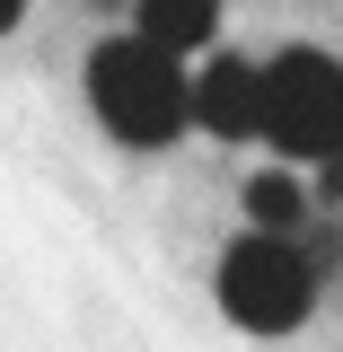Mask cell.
Instances as JSON below:
<instances>
[{
	"label": "cell",
	"instance_id": "cell-6",
	"mask_svg": "<svg viewBox=\"0 0 343 352\" xmlns=\"http://www.w3.org/2000/svg\"><path fill=\"white\" fill-rule=\"evenodd\" d=\"M247 220H256V229H291V238L317 220V203H308V185H300L291 159H282V168H264V176H247Z\"/></svg>",
	"mask_w": 343,
	"mask_h": 352
},
{
	"label": "cell",
	"instance_id": "cell-2",
	"mask_svg": "<svg viewBox=\"0 0 343 352\" xmlns=\"http://www.w3.org/2000/svg\"><path fill=\"white\" fill-rule=\"evenodd\" d=\"M220 291V317L229 326H247V335H291L308 326V308H317V247L291 238V229H247L212 273Z\"/></svg>",
	"mask_w": 343,
	"mask_h": 352
},
{
	"label": "cell",
	"instance_id": "cell-7",
	"mask_svg": "<svg viewBox=\"0 0 343 352\" xmlns=\"http://www.w3.org/2000/svg\"><path fill=\"white\" fill-rule=\"evenodd\" d=\"M18 18H27V0H0V36H18Z\"/></svg>",
	"mask_w": 343,
	"mask_h": 352
},
{
	"label": "cell",
	"instance_id": "cell-4",
	"mask_svg": "<svg viewBox=\"0 0 343 352\" xmlns=\"http://www.w3.org/2000/svg\"><path fill=\"white\" fill-rule=\"evenodd\" d=\"M194 124L212 132V141H256V124H264V62H247V53H203V71H194Z\"/></svg>",
	"mask_w": 343,
	"mask_h": 352
},
{
	"label": "cell",
	"instance_id": "cell-5",
	"mask_svg": "<svg viewBox=\"0 0 343 352\" xmlns=\"http://www.w3.org/2000/svg\"><path fill=\"white\" fill-rule=\"evenodd\" d=\"M132 27L168 53H212L220 36V0H132Z\"/></svg>",
	"mask_w": 343,
	"mask_h": 352
},
{
	"label": "cell",
	"instance_id": "cell-1",
	"mask_svg": "<svg viewBox=\"0 0 343 352\" xmlns=\"http://www.w3.org/2000/svg\"><path fill=\"white\" fill-rule=\"evenodd\" d=\"M88 106L124 150H176V132L194 124V71H185V53L132 27L88 53Z\"/></svg>",
	"mask_w": 343,
	"mask_h": 352
},
{
	"label": "cell",
	"instance_id": "cell-3",
	"mask_svg": "<svg viewBox=\"0 0 343 352\" xmlns=\"http://www.w3.org/2000/svg\"><path fill=\"white\" fill-rule=\"evenodd\" d=\"M256 141H273L291 168L343 159V62L326 44H282L264 62V124H256Z\"/></svg>",
	"mask_w": 343,
	"mask_h": 352
}]
</instances>
